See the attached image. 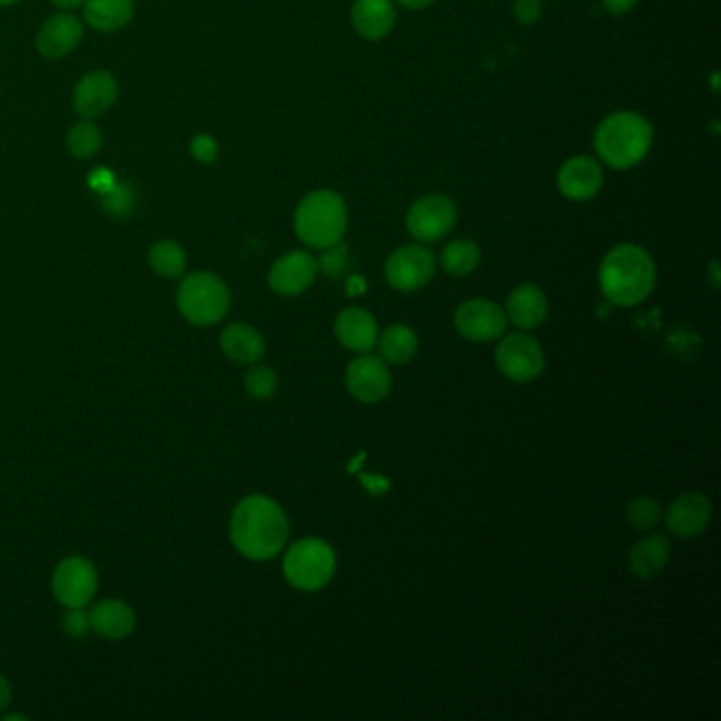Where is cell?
I'll return each mask as SVG.
<instances>
[{"mask_svg":"<svg viewBox=\"0 0 721 721\" xmlns=\"http://www.w3.org/2000/svg\"><path fill=\"white\" fill-rule=\"evenodd\" d=\"M290 535V524L282 505L261 495L243 498L229 521V538L241 557L250 561H271L282 550Z\"/></svg>","mask_w":721,"mask_h":721,"instance_id":"6da1fadb","label":"cell"},{"mask_svg":"<svg viewBox=\"0 0 721 721\" xmlns=\"http://www.w3.org/2000/svg\"><path fill=\"white\" fill-rule=\"evenodd\" d=\"M654 259L637 243L615 246L599 267V288L612 306H639L654 292Z\"/></svg>","mask_w":721,"mask_h":721,"instance_id":"7a4b0ae2","label":"cell"},{"mask_svg":"<svg viewBox=\"0 0 721 721\" xmlns=\"http://www.w3.org/2000/svg\"><path fill=\"white\" fill-rule=\"evenodd\" d=\"M592 142L599 161L622 172L639 166L648 157L654 144V130L643 114L634 110H618L597 126Z\"/></svg>","mask_w":721,"mask_h":721,"instance_id":"3957f363","label":"cell"},{"mask_svg":"<svg viewBox=\"0 0 721 721\" xmlns=\"http://www.w3.org/2000/svg\"><path fill=\"white\" fill-rule=\"evenodd\" d=\"M294 231L309 248L324 250L343 240L348 231V206L337 191H313L297 206Z\"/></svg>","mask_w":721,"mask_h":721,"instance_id":"277c9868","label":"cell"},{"mask_svg":"<svg viewBox=\"0 0 721 721\" xmlns=\"http://www.w3.org/2000/svg\"><path fill=\"white\" fill-rule=\"evenodd\" d=\"M176 303L182 318L196 327H214L231 307V292L217 273L196 271L178 286Z\"/></svg>","mask_w":721,"mask_h":721,"instance_id":"5b68a950","label":"cell"},{"mask_svg":"<svg viewBox=\"0 0 721 721\" xmlns=\"http://www.w3.org/2000/svg\"><path fill=\"white\" fill-rule=\"evenodd\" d=\"M282 569L290 587L316 592L332 580L337 571V554L324 540L303 538L286 550Z\"/></svg>","mask_w":721,"mask_h":721,"instance_id":"8992f818","label":"cell"},{"mask_svg":"<svg viewBox=\"0 0 721 721\" xmlns=\"http://www.w3.org/2000/svg\"><path fill=\"white\" fill-rule=\"evenodd\" d=\"M100 575L96 565L79 554L66 557L51 575V590L58 603L68 608H89L96 599Z\"/></svg>","mask_w":721,"mask_h":721,"instance_id":"52a82bcc","label":"cell"},{"mask_svg":"<svg viewBox=\"0 0 721 721\" xmlns=\"http://www.w3.org/2000/svg\"><path fill=\"white\" fill-rule=\"evenodd\" d=\"M495 364L505 379L514 383H531L544 372L547 358L535 337L514 332L505 334L495 348Z\"/></svg>","mask_w":721,"mask_h":721,"instance_id":"ba28073f","label":"cell"},{"mask_svg":"<svg viewBox=\"0 0 721 721\" xmlns=\"http://www.w3.org/2000/svg\"><path fill=\"white\" fill-rule=\"evenodd\" d=\"M437 257L421 243L395 248L385 261V280L398 292H415L434 280Z\"/></svg>","mask_w":721,"mask_h":721,"instance_id":"9c48e42d","label":"cell"},{"mask_svg":"<svg viewBox=\"0 0 721 721\" xmlns=\"http://www.w3.org/2000/svg\"><path fill=\"white\" fill-rule=\"evenodd\" d=\"M458 222L455 203L444 196H423L417 199L407 214V229L419 243L444 240Z\"/></svg>","mask_w":721,"mask_h":721,"instance_id":"30bf717a","label":"cell"},{"mask_svg":"<svg viewBox=\"0 0 721 721\" xmlns=\"http://www.w3.org/2000/svg\"><path fill=\"white\" fill-rule=\"evenodd\" d=\"M508 327L505 311L489 299H470L455 311V328L463 339L489 343L502 339Z\"/></svg>","mask_w":721,"mask_h":721,"instance_id":"8fae6325","label":"cell"},{"mask_svg":"<svg viewBox=\"0 0 721 721\" xmlns=\"http://www.w3.org/2000/svg\"><path fill=\"white\" fill-rule=\"evenodd\" d=\"M346 385L358 402L377 404L392 392V372L383 358L362 353L346 369Z\"/></svg>","mask_w":721,"mask_h":721,"instance_id":"7c38bea8","label":"cell"},{"mask_svg":"<svg viewBox=\"0 0 721 721\" xmlns=\"http://www.w3.org/2000/svg\"><path fill=\"white\" fill-rule=\"evenodd\" d=\"M318 276V261L306 250H292L273 262L269 286L282 297H299L309 290Z\"/></svg>","mask_w":721,"mask_h":721,"instance_id":"4fadbf2b","label":"cell"},{"mask_svg":"<svg viewBox=\"0 0 721 721\" xmlns=\"http://www.w3.org/2000/svg\"><path fill=\"white\" fill-rule=\"evenodd\" d=\"M603 180L605 178L601 161L589 154L571 157L557 174L559 191L571 201H589L599 196V191L603 189Z\"/></svg>","mask_w":721,"mask_h":721,"instance_id":"5bb4252c","label":"cell"},{"mask_svg":"<svg viewBox=\"0 0 721 721\" xmlns=\"http://www.w3.org/2000/svg\"><path fill=\"white\" fill-rule=\"evenodd\" d=\"M711 519H713V508L709 498L697 491L681 493L671 502L664 514V523L669 527V531L681 540H694L702 535Z\"/></svg>","mask_w":721,"mask_h":721,"instance_id":"9a60e30c","label":"cell"},{"mask_svg":"<svg viewBox=\"0 0 721 721\" xmlns=\"http://www.w3.org/2000/svg\"><path fill=\"white\" fill-rule=\"evenodd\" d=\"M334 334L343 348L356 353H369L377 346L379 327L371 311L362 307H346L334 320Z\"/></svg>","mask_w":721,"mask_h":721,"instance_id":"2e32d148","label":"cell"},{"mask_svg":"<svg viewBox=\"0 0 721 721\" xmlns=\"http://www.w3.org/2000/svg\"><path fill=\"white\" fill-rule=\"evenodd\" d=\"M91 633L107 639V641H121L128 639L136 631V612L130 603L121 599H104L89 608Z\"/></svg>","mask_w":721,"mask_h":721,"instance_id":"e0dca14e","label":"cell"},{"mask_svg":"<svg viewBox=\"0 0 721 721\" xmlns=\"http://www.w3.org/2000/svg\"><path fill=\"white\" fill-rule=\"evenodd\" d=\"M351 26L364 41H383L395 26L392 0H356L351 7Z\"/></svg>","mask_w":721,"mask_h":721,"instance_id":"ac0fdd59","label":"cell"},{"mask_svg":"<svg viewBox=\"0 0 721 721\" xmlns=\"http://www.w3.org/2000/svg\"><path fill=\"white\" fill-rule=\"evenodd\" d=\"M117 93L119 88L112 74L104 70L91 72L74 89V110L86 119L100 117L114 104Z\"/></svg>","mask_w":721,"mask_h":721,"instance_id":"d6986e66","label":"cell"},{"mask_svg":"<svg viewBox=\"0 0 721 721\" xmlns=\"http://www.w3.org/2000/svg\"><path fill=\"white\" fill-rule=\"evenodd\" d=\"M505 318L521 330L542 327L548 318V299L535 284L517 286L505 299Z\"/></svg>","mask_w":721,"mask_h":721,"instance_id":"ffe728a7","label":"cell"},{"mask_svg":"<svg viewBox=\"0 0 721 721\" xmlns=\"http://www.w3.org/2000/svg\"><path fill=\"white\" fill-rule=\"evenodd\" d=\"M220 350L231 362L252 367L264 358L267 343L257 328L236 322L220 332Z\"/></svg>","mask_w":721,"mask_h":721,"instance_id":"44dd1931","label":"cell"},{"mask_svg":"<svg viewBox=\"0 0 721 721\" xmlns=\"http://www.w3.org/2000/svg\"><path fill=\"white\" fill-rule=\"evenodd\" d=\"M81 37H83V23L74 16L62 13L49 18L43 23L37 37V47L44 58H64L79 44Z\"/></svg>","mask_w":721,"mask_h":721,"instance_id":"7402d4cb","label":"cell"},{"mask_svg":"<svg viewBox=\"0 0 721 721\" xmlns=\"http://www.w3.org/2000/svg\"><path fill=\"white\" fill-rule=\"evenodd\" d=\"M671 561V542L662 533H652L639 540L629 554V568L637 578L650 580L655 578Z\"/></svg>","mask_w":721,"mask_h":721,"instance_id":"603a6c76","label":"cell"},{"mask_svg":"<svg viewBox=\"0 0 721 721\" xmlns=\"http://www.w3.org/2000/svg\"><path fill=\"white\" fill-rule=\"evenodd\" d=\"M377 346L381 351V358L390 364H407L415 358L417 350H419V339H417L415 330L407 324H392L385 328L379 339Z\"/></svg>","mask_w":721,"mask_h":721,"instance_id":"cb8c5ba5","label":"cell"},{"mask_svg":"<svg viewBox=\"0 0 721 721\" xmlns=\"http://www.w3.org/2000/svg\"><path fill=\"white\" fill-rule=\"evenodd\" d=\"M133 18L131 0H88L86 20L100 32H114L130 23Z\"/></svg>","mask_w":721,"mask_h":721,"instance_id":"d4e9b609","label":"cell"},{"mask_svg":"<svg viewBox=\"0 0 721 721\" xmlns=\"http://www.w3.org/2000/svg\"><path fill=\"white\" fill-rule=\"evenodd\" d=\"M442 269L453 278H465L481 264V248L472 240H453L440 254Z\"/></svg>","mask_w":721,"mask_h":721,"instance_id":"484cf974","label":"cell"},{"mask_svg":"<svg viewBox=\"0 0 721 721\" xmlns=\"http://www.w3.org/2000/svg\"><path fill=\"white\" fill-rule=\"evenodd\" d=\"M149 264L157 276L166 280H176L184 273L187 254L176 241H159L149 250Z\"/></svg>","mask_w":721,"mask_h":721,"instance_id":"4316f807","label":"cell"},{"mask_svg":"<svg viewBox=\"0 0 721 721\" xmlns=\"http://www.w3.org/2000/svg\"><path fill=\"white\" fill-rule=\"evenodd\" d=\"M278 372L273 371L271 367L264 364H252L246 377H243V390L254 398V400H269L273 393L278 392Z\"/></svg>","mask_w":721,"mask_h":721,"instance_id":"83f0119b","label":"cell"},{"mask_svg":"<svg viewBox=\"0 0 721 721\" xmlns=\"http://www.w3.org/2000/svg\"><path fill=\"white\" fill-rule=\"evenodd\" d=\"M100 147H102V133L91 121H81L68 131V149L79 159L93 157L100 151Z\"/></svg>","mask_w":721,"mask_h":721,"instance_id":"f1b7e54d","label":"cell"},{"mask_svg":"<svg viewBox=\"0 0 721 721\" xmlns=\"http://www.w3.org/2000/svg\"><path fill=\"white\" fill-rule=\"evenodd\" d=\"M627 519H629V523L633 524L634 529L650 531V529H654L655 524L660 523L662 508H660V503L655 502L654 498L639 495L627 505Z\"/></svg>","mask_w":721,"mask_h":721,"instance_id":"f546056e","label":"cell"},{"mask_svg":"<svg viewBox=\"0 0 721 721\" xmlns=\"http://www.w3.org/2000/svg\"><path fill=\"white\" fill-rule=\"evenodd\" d=\"M133 191L123 182H114V187L102 193V206L104 210L114 217H126L133 210Z\"/></svg>","mask_w":721,"mask_h":721,"instance_id":"4dcf8cb0","label":"cell"},{"mask_svg":"<svg viewBox=\"0 0 721 721\" xmlns=\"http://www.w3.org/2000/svg\"><path fill=\"white\" fill-rule=\"evenodd\" d=\"M318 261V271H322L328 278H337L346 271L348 267V248L339 241L330 248L322 250V257L316 259Z\"/></svg>","mask_w":721,"mask_h":721,"instance_id":"1f68e13d","label":"cell"},{"mask_svg":"<svg viewBox=\"0 0 721 721\" xmlns=\"http://www.w3.org/2000/svg\"><path fill=\"white\" fill-rule=\"evenodd\" d=\"M62 629L70 639H83L91 633L89 608H68L62 618Z\"/></svg>","mask_w":721,"mask_h":721,"instance_id":"d6a6232c","label":"cell"},{"mask_svg":"<svg viewBox=\"0 0 721 721\" xmlns=\"http://www.w3.org/2000/svg\"><path fill=\"white\" fill-rule=\"evenodd\" d=\"M512 13L521 26H533L542 18V0H514Z\"/></svg>","mask_w":721,"mask_h":721,"instance_id":"836d02e7","label":"cell"},{"mask_svg":"<svg viewBox=\"0 0 721 721\" xmlns=\"http://www.w3.org/2000/svg\"><path fill=\"white\" fill-rule=\"evenodd\" d=\"M191 153L201 163H212L219 157V144L212 136H197L191 142Z\"/></svg>","mask_w":721,"mask_h":721,"instance_id":"e575fe53","label":"cell"},{"mask_svg":"<svg viewBox=\"0 0 721 721\" xmlns=\"http://www.w3.org/2000/svg\"><path fill=\"white\" fill-rule=\"evenodd\" d=\"M114 182H117V180H114V176L110 174L109 170H96V172L91 174V178H89L91 189L98 191L100 196L110 191V189L114 187Z\"/></svg>","mask_w":721,"mask_h":721,"instance_id":"d590c367","label":"cell"},{"mask_svg":"<svg viewBox=\"0 0 721 721\" xmlns=\"http://www.w3.org/2000/svg\"><path fill=\"white\" fill-rule=\"evenodd\" d=\"M637 2H639V0H603V7H605L608 13H612L615 18H620V16L631 13L634 7H637Z\"/></svg>","mask_w":721,"mask_h":721,"instance_id":"8d00e7d4","label":"cell"},{"mask_svg":"<svg viewBox=\"0 0 721 721\" xmlns=\"http://www.w3.org/2000/svg\"><path fill=\"white\" fill-rule=\"evenodd\" d=\"M13 699V688L11 681L0 673V711H4L9 707V702Z\"/></svg>","mask_w":721,"mask_h":721,"instance_id":"74e56055","label":"cell"},{"mask_svg":"<svg viewBox=\"0 0 721 721\" xmlns=\"http://www.w3.org/2000/svg\"><path fill=\"white\" fill-rule=\"evenodd\" d=\"M400 7L411 9V11H423L428 7H432L437 0H395Z\"/></svg>","mask_w":721,"mask_h":721,"instance_id":"f35d334b","label":"cell"},{"mask_svg":"<svg viewBox=\"0 0 721 721\" xmlns=\"http://www.w3.org/2000/svg\"><path fill=\"white\" fill-rule=\"evenodd\" d=\"M86 0H53V4H58L60 9H77L81 7Z\"/></svg>","mask_w":721,"mask_h":721,"instance_id":"ab89813d","label":"cell"},{"mask_svg":"<svg viewBox=\"0 0 721 721\" xmlns=\"http://www.w3.org/2000/svg\"><path fill=\"white\" fill-rule=\"evenodd\" d=\"M711 276H713V288H718V262H711Z\"/></svg>","mask_w":721,"mask_h":721,"instance_id":"60d3db41","label":"cell"},{"mask_svg":"<svg viewBox=\"0 0 721 721\" xmlns=\"http://www.w3.org/2000/svg\"><path fill=\"white\" fill-rule=\"evenodd\" d=\"M2 720H26V715H20V713H13V715H2Z\"/></svg>","mask_w":721,"mask_h":721,"instance_id":"b9f144b4","label":"cell"},{"mask_svg":"<svg viewBox=\"0 0 721 721\" xmlns=\"http://www.w3.org/2000/svg\"><path fill=\"white\" fill-rule=\"evenodd\" d=\"M0 2H13V0H0Z\"/></svg>","mask_w":721,"mask_h":721,"instance_id":"7bdbcfd3","label":"cell"}]
</instances>
